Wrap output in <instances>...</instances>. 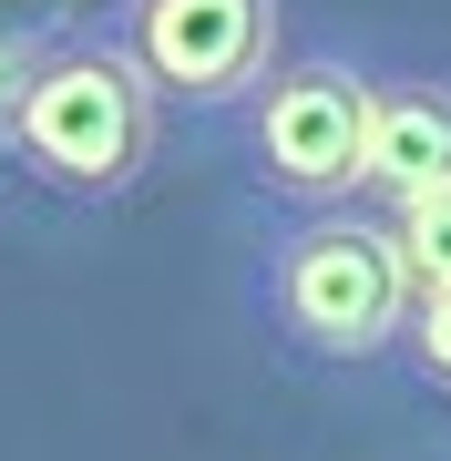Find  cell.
<instances>
[{
  "mask_svg": "<svg viewBox=\"0 0 451 461\" xmlns=\"http://www.w3.org/2000/svg\"><path fill=\"white\" fill-rule=\"evenodd\" d=\"M390 226H401V267H410V287H420V297L451 287V185H441V195H420V205H401Z\"/></svg>",
  "mask_w": 451,
  "mask_h": 461,
  "instance_id": "obj_6",
  "label": "cell"
},
{
  "mask_svg": "<svg viewBox=\"0 0 451 461\" xmlns=\"http://www.w3.org/2000/svg\"><path fill=\"white\" fill-rule=\"evenodd\" d=\"M11 154L83 205H123L154 175V154H165V103L113 51V32H51L21 51Z\"/></svg>",
  "mask_w": 451,
  "mask_h": 461,
  "instance_id": "obj_2",
  "label": "cell"
},
{
  "mask_svg": "<svg viewBox=\"0 0 451 461\" xmlns=\"http://www.w3.org/2000/svg\"><path fill=\"white\" fill-rule=\"evenodd\" d=\"M103 32L165 113H247L287 62V0H113Z\"/></svg>",
  "mask_w": 451,
  "mask_h": 461,
  "instance_id": "obj_4",
  "label": "cell"
},
{
  "mask_svg": "<svg viewBox=\"0 0 451 461\" xmlns=\"http://www.w3.org/2000/svg\"><path fill=\"white\" fill-rule=\"evenodd\" d=\"M401 369L420 379L431 400H451V287L410 297V329H401Z\"/></svg>",
  "mask_w": 451,
  "mask_h": 461,
  "instance_id": "obj_7",
  "label": "cell"
},
{
  "mask_svg": "<svg viewBox=\"0 0 451 461\" xmlns=\"http://www.w3.org/2000/svg\"><path fill=\"white\" fill-rule=\"evenodd\" d=\"M257 318L277 329V348H298L318 369H369L401 359L410 329V267H401V226L380 205H338V215H287L257 247Z\"/></svg>",
  "mask_w": 451,
  "mask_h": 461,
  "instance_id": "obj_1",
  "label": "cell"
},
{
  "mask_svg": "<svg viewBox=\"0 0 451 461\" xmlns=\"http://www.w3.org/2000/svg\"><path fill=\"white\" fill-rule=\"evenodd\" d=\"M451 185V83L441 72H380L369 103V205L401 215Z\"/></svg>",
  "mask_w": 451,
  "mask_h": 461,
  "instance_id": "obj_5",
  "label": "cell"
},
{
  "mask_svg": "<svg viewBox=\"0 0 451 461\" xmlns=\"http://www.w3.org/2000/svg\"><path fill=\"white\" fill-rule=\"evenodd\" d=\"M369 103L380 72L359 51H287L267 93L236 113V165L277 215H338L369 205Z\"/></svg>",
  "mask_w": 451,
  "mask_h": 461,
  "instance_id": "obj_3",
  "label": "cell"
}]
</instances>
